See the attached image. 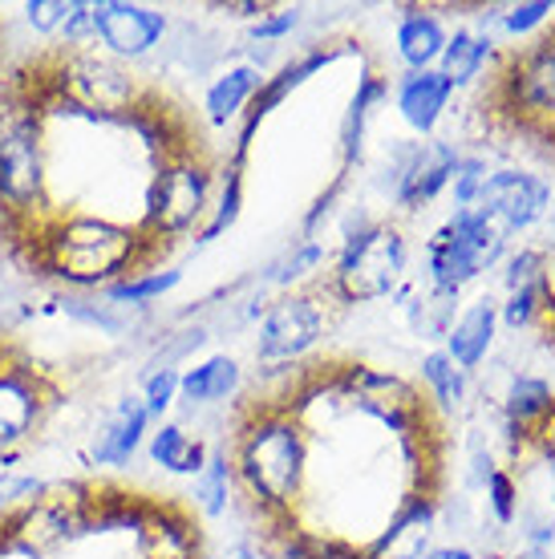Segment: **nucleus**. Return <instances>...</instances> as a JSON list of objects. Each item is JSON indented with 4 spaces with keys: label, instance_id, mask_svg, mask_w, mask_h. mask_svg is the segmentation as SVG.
I'll return each instance as SVG.
<instances>
[{
    "label": "nucleus",
    "instance_id": "1",
    "mask_svg": "<svg viewBox=\"0 0 555 559\" xmlns=\"http://www.w3.org/2000/svg\"><path fill=\"white\" fill-rule=\"evenodd\" d=\"M227 158L208 118L97 37L0 66V264L57 293L167 272L215 215Z\"/></svg>",
    "mask_w": 555,
    "mask_h": 559
},
{
    "label": "nucleus",
    "instance_id": "2",
    "mask_svg": "<svg viewBox=\"0 0 555 559\" xmlns=\"http://www.w3.org/2000/svg\"><path fill=\"white\" fill-rule=\"evenodd\" d=\"M0 559H208V532L182 495L85 475L0 507Z\"/></svg>",
    "mask_w": 555,
    "mask_h": 559
},
{
    "label": "nucleus",
    "instance_id": "3",
    "mask_svg": "<svg viewBox=\"0 0 555 559\" xmlns=\"http://www.w3.org/2000/svg\"><path fill=\"white\" fill-rule=\"evenodd\" d=\"M507 248V231H503L486 211L479 207H459L434 231L426 260H430V280L434 288L459 293L462 284H471L495 264Z\"/></svg>",
    "mask_w": 555,
    "mask_h": 559
},
{
    "label": "nucleus",
    "instance_id": "4",
    "mask_svg": "<svg viewBox=\"0 0 555 559\" xmlns=\"http://www.w3.org/2000/svg\"><path fill=\"white\" fill-rule=\"evenodd\" d=\"M405 272V239L393 224H365L345 239L333 272V293L345 305L381 300Z\"/></svg>",
    "mask_w": 555,
    "mask_h": 559
},
{
    "label": "nucleus",
    "instance_id": "5",
    "mask_svg": "<svg viewBox=\"0 0 555 559\" xmlns=\"http://www.w3.org/2000/svg\"><path fill=\"white\" fill-rule=\"evenodd\" d=\"M320 336H324V305L308 293H288L268 308L260 341H256V357L264 365L300 361Z\"/></svg>",
    "mask_w": 555,
    "mask_h": 559
},
{
    "label": "nucleus",
    "instance_id": "6",
    "mask_svg": "<svg viewBox=\"0 0 555 559\" xmlns=\"http://www.w3.org/2000/svg\"><path fill=\"white\" fill-rule=\"evenodd\" d=\"M474 207L486 211L503 231H528L552 207V187L523 170H491Z\"/></svg>",
    "mask_w": 555,
    "mask_h": 559
},
{
    "label": "nucleus",
    "instance_id": "7",
    "mask_svg": "<svg viewBox=\"0 0 555 559\" xmlns=\"http://www.w3.org/2000/svg\"><path fill=\"white\" fill-rule=\"evenodd\" d=\"M459 170V151L450 142H414L402 151V167H398V207L417 211L434 203L446 187L454 182Z\"/></svg>",
    "mask_w": 555,
    "mask_h": 559
},
{
    "label": "nucleus",
    "instance_id": "8",
    "mask_svg": "<svg viewBox=\"0 0 555 559\" xmlns=\"http://www.w3.org/2000/svg\"><path fill=\"white\" fill-rule=\"evenodd\" d=\"M94 9V37L118 57H142L167 33V16L146 4H90Z\"/></svg>",
    "mask_w": 555,
    "mask_h": 559
},
{
    "label": "nucleus",
    "instance_id": "9",
    "mask_svg": "<svg viewBox=\"0 0 555 559\" xmlns=\"http://www.w3.org/2000/svg\"><path fill=\"white\" fill-rule=\"evenodd\" d=\"M555 414V390L543 378H531V373H519L507 385V397H503V418H507V447L511 454L528 447V442H540L543 426L552 421Z\"/></svg>",
    "mask_w": 555,
    "mask_h": 559
},
{
    "label": "nucleus",
    "instance_id": "10",
    "mask_svg": "<svg viewBox=\"0 0 555 559\" xmlns=\"http://www.w3.org/2000/svg\"><path fill=\"white\" fill-rule=\"evenodd\" d=\"M450 98H454V85L446 82L438 70L405 73L402 85H398V110H402L405 127L417 130V134H434Z\"/></svg>",
    "mask_w": 555,
    "mask_h": 559
},
{
    "label": "nucleus",
    "instance_id": "11",
    "mask_svg": "<svg viewBox=\"0 0 555 559\" xmlns=\"http://www.w3.org/2000/svg\"><path fill=\"white\" fill-rule=\"evenodd\" d=\"M495 324H499V305L491 296L474 300L459 321L450 324V333H446V357L459 365L462 373L479 369L486 361L491 345H495Z\"/></svg>",
    "mask_w": 555,
    "mask_h": 559
},
{
    "label": "nucleus",
    "instance_id": "12",
    "mask_svg": "<svg viewBox=\"0 0 555 559\" xmlns=\"http://www.w3.org/2000/svg\"><path fill=\"white\" fill-rule=\"evenodd\" d=\"M146 421H151L146 402L142 397H122V406L114 409V418L97 433L90 462L94 466H122V462H130L142 442V433H146Z\"/></svg>",
    "mask_w": 555,
    "mask_h": 559
},
{
    "label": "nucleus",
    "instance_id": "13",
    "mask_svg": "<svg viewBox=\"0 0 555 559\" xmlns=\"http://www.w3.org/2000/svg\"><path fill=\"white\" fill-rule=\"evenodd\" d=\"M260 85H264V73L256 70V66H236V70H227L223 78H215L208 90V98H203L208 127L220 130V127H227V122L244 118V110H248V102L256 98Z\"/></svg>",
    "mask_w": 555,
    "mask_h": 559
},
{
    "label": "nucleus",
    "instance_id": "14",
    "mask_svg": "<svg viewBox=\"0 0 555 559\" xmlns=\"http://www.w3.org/2000/svg\"><path fill=\"white\" fill-rule=\"evenodd\" d=\"M446 41H450V33L426 9H410L402 16V25H398V57L410 66V73L438 70V57H442Z\"/></svg>",
    "mask_w": 555,
    "mask_h": 559
},
{
    "label": "nucleus",
    "instance_id": "15",
    "mask_svg": "<svg viewBox=\"0 0 555 559\" xmlns=\"http://www.w3.org/2000/svg\"><path fill=\"white\" fill-rule=\"evenodd\" d=\"M179 390H182V397H187V402H194V406L227 402V397L239 390L236 357H227V353H220V357H208L203 365H194V369H187V373H182Z\"/></svg>",
    "mask_w": 555,
    "mask_h": 559
},
{
    "label": "nucleus",
    "instance_id": "16",
    "mask_svg": "<svg viewBox=\"0 0 555 559\" xmlns=\"http://www.w3.org/2000/svg\"><path fill=\"white\" fill-rule=\"evenodd\" d=\"M151 459L170 475H199L211 454L199 438H191L179 426H158V433L151 438Z\"/></svg>",
    "mask_w": 555,
    "mask_h": 559
},
{
    "label": "nucleus",
    "instance_id": "17",
    "mask_svg": "<svg viewBox=\"0 0 555 559\" xmlns=\"http://www.w3.org/2000/svg\"><path fill=\"white\" fill-rule=\"evenodd\" d=\"M486 57H491V41L486 37H479L471 28H454V37L446 41L442 57H438V73L459 90V85H471L479 78Z\"/></svg>",
    "mask_w": 555,
    "mask_h": 559
},
{
    "label": "nucleus",
    "instance_id": "18",
    "mask_svg": "<svg viewBox=\"0 0 555 559\" xmlns=\"http://www.w3.org/2000/svg\"><path fill=\"white\" fill-rule=\"evenodd\" d=\"M422 385L430 393V402L438 409H459L467 397V373L446 357V349H434L422 357Z\"/></svg>",
    "mask_w": 555,
    "mask_h": 559
},
{
    "label": "nucleus",
    "instance_id": "19",
    "mask_svg": "<svg viewBox=\"0 0 555 559\" xmlns=\"http://www.w3.org/2000/svg\"><path fill=\"white\" fill-rule=\"evenodd\" d=\"M194 511L199 515H223L227 511V499H232V471H227V459L223 454H215V459H208V466L194 475Z\"/></svg>",
    "mask_w": 555,
    "mask_h": 559
},
{
    "label": "nucleus",
    "instance_id": "20",
    "mask_svg": "<svg viewBox=\"0 0 555 559\" xmlns=\"http://www.w3.org/2000/svg\"><path fill=\"white\" fill-rule=\"evenodd\" d=\"M179 280H182L179 267H167V272H154V276L118 284V288H110L106 296L118 300V305H151V300H158V296H167L170 288H179Z\"/></svg>",
    "mask_w": 555,
    "mask_h": 559
},
{
    "label": "nucleus",
    "instance_id": "21",
    "mask_svg": "<svg viewBox=\"0 0 555 559\" xmlns=\"http://www.w3.org/2000/svg\"><path fill=\"white\" fill-rule=\"evenodd\" d=\"M483 483H486V503H491V515L499 519L503 527L515 523V515H519V487H515V478L495 466Z\"/></svg>",
    "mask_w": 555,
    "mask_h": 559
},
{
    "label": "nucleus",
    "instance_id": "22",
    "mask_svg": "<svg viewBox=\"0 0 555 559\" xmlns=\"http://www.w3.org/2000/svg\"><path fill=\"white\" fill-rule=\"evenodd\" d=\"M552 13H555L552 0H523V4H511V9L503 13V33H507V37H528V33L547 25Z\"/></svg>",
    "mask_w": 555,
    "mask_h": 559
},
{
    "label": "nucleus",
    "instance_id": "23",
    "mask_svg": "<svg viewBox=\"0 0 555 559\" xmlns=\"http://www.w3.org/2000/svg\"><path fill=\"white\" fill-rule=\"evenodd\" d=\"M486 163L483 158H459V170H454V203L459 207H474L479 203V191L486 182Z\"/></svg>",
    "mask_w": 555,
    "mask_h": 559
},
{
    "label": "nucleus",
    "instance_id": "24",
    "mask_svg": "<svg viewBox=\"0 0 555 559\" xmlns=\"http://www.w3.org/2000/svg\"><path fill=\"white\" fill-rule=\"evenodd\" d=\"M543 272H552V267H547V255H543L540 248H523V252H515L511 264H507V293L531 284V280L543 276Z\"/></svg>",
    "mask_w": 555,
    "mask_h": 559
},
{
    "label": "nucleus",
    "instance_id": "25",
    "mask_svg": "<svg viewBox=\"0 0 555 559\" xmlns=\"http://www.w3.org/2000/svg\"><path fill=\"white\" fill-rule=\"evenodd\" d=\"M179 381H182L179 369H154L151 381H146V397H142V402H146V409H151V418H154V414H163V409L175 402Z\"/></svg>",
    "mask_w": 555,
    "mask_h": 559
},
{
    "label": "nucleus",
    "instance_id": "26",
    "mask_svg": "<svg viewBox=\"0 0 555 559\" xmlns=\"http://www.w3.org/2000/svg\"><path fill=\"white\" fill-rule=\"evenodd\" d=\"M320 260H324V248H320V243H305V248H296L284 264L272 267V280H276V284H292V280H300L305 272H312Z\"/></svg>",
    "mask_w": 555,
    "mask_h": 559
},
{
    "label": "nucleus",
    "instance_id": "27",
    "mask_svg": "<svg viewBox=\"0 0 555 559\" xmlns=\"http://www.w3.org/2000/svg\"><path fill=\"white\" fill-rule=\"evenodd\" d=\"M70 13H73V4H61V0H33V4H25V16L42 28L45 37L61 33V25L70 21Z\"/></svg>",
    "mask_w": 555,
    "mask_h": 559
},
{
    "label": "nucleus",
    "instance_id": "28",
    "mask_svg": "<svg viewBox=\"0 0 555 559\" xmlns=\"http://www.w3.org/2000/svg\"><path fill=\"white\" fill-rule=\"evenodd\" d=\"M300 21V13L296 9H276L272 16H264V21H256V28H251V37L256 41H280L284 33H288L292 25Z\"/></svg>",
    "mask_w": 555,
    "mask_h": 559
},
{
    "label": "nucleus",
    "instance_id": "29",
    "mask_svg": "<svg viewBox=\"0 0 555 559\" xmlns=\"http://www.w3.org/2000/svg\"><path fill=\"white\" fill-rule=\"evenodd\" d=\"M45 483L33 475H13V471H0V507L16 503V499H25L33 490H42Z\"/></svg>",
    "mask_w": 555,
    "mask_h": 559
},
{
    "label": "nucleus",
    "instance_id": "30",
    "mask_svg": "<svg viewBox=\"0 0 555 559\" xmlns=\"http://www.w3.org/2000/svg\"><path fill=\"white\" fill-rule=\"evenodd\" d=\"M422 559H474L467 547H434V551H426Z\"/></svg>",
    "mask_w": 555,
    "mask_h": 559
},
{
    "label": "nucleus",
    "instance_id": "31",
    "mask_svg": "<svg viewBox=\"0 0 555 559\" xmlns=\"http://www.w3.org/2000/svg\"><path fill=\"white\" fill-rule=\"evenodd\" d=\"M540 447H543V454L547 459H555V414H552V421L543 426V433H540Z\"/></svg>",
    "mask_w": 555,
    "mask_h": 559
},
{
    "label": "nucleus",
    "instance_id": "32",
    "mask_svg": "<svg viewBox=\"0 0 555 559\" xmlns=\"http://www.w3.org/2000/svg\"><path fill=\"white\" fill-rule=\"evenodd\" d=\"M9 13H4V9H0V66H4V57H9Z\"/></svg>",
    "mask_w": 555,
    "mask_h": 559
},
{
    "label": "nucleus",
    "instance_id": "33",
    "mask_svg": "<svg viewBox=\"0 0 555 559\" xmlns=\"http://www.w3.org/2000/svg\"><path fill=\"white\" fill-rule=\"evenodd\" d=\"M515 559H552V551H547V547H523Z\"/></svg>",
    "mask_w": 555,
    "mask_h": 559
},
{
    "label": "nucleus",
    "instance_id": "34",
    "mask_svg": "<svg viewBox=\"0 0 555 559\" xmlns=\"http://www.w3.org/2000/svg\"><path fill=\"white\" fill-rule=\"evenodd\" d=\"M236 559H256V556H251V551H239V556Z\"/></svg>",
    "mask_w": 555,
    "mask_h": 559
},
{
    "label": "nucleus",
    "instance_id": "35",
    "mask_svg": "<svg viewBox=\"0 0 555 559\" xmlns=\"http://www.w3.org/2000/svg\"><path fill=\"white\" fill-rule=\"evenodd\" d=\"M552 507H555V487H552Z\"/></svg>",
    "mask_w": 555,
    "mask_h": 559
}]
</instances>
